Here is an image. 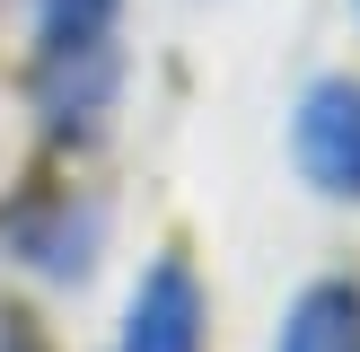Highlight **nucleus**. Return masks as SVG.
Instances as JSON below:
<instances>
[{"label": "nucleus", "instance_id": "39448f33", "mask_svg": "<svg viewBox=\"0 0 360 352\" xmlns=\"http://www.w3.org/2000/svg\"><path fill=\"white\" fill-rule=\"evenodd\" d=\"M0 352H44L35 317H27V308H9V299H0Z\"/></svg>", "mask_w": 360, "mask_h": 352}, {"label": "nucleus", "instance_id": "7ed1b4c3", "mask_svg": "<svg viewBox=\"0 0 360 352\" xmlns=\"http://www.w3.org/2000/svg\"><path fill=\"white\" fill-rule=\"evenodd\" d=\"M202 334H211V299H202V282H193V264L158 256L150 273H141L132 308H123L115 352H202Z\"/></svg>", "mask_w": 360, "mask_h": 352}, {"label": "nucleus", "instance_id": "f03ea898", "mask_svg": "<svg viewBox=\"0 0 360 352\" xmlns=\"http://www.w3.org/2000/svg\"><path fill=\"white\" fill-rule=\"evenodd\" d=\"M290 158H299V176H308L316 194L360 203V80L352 70L308 80V97H299V115H290Z\"/></svg>", "mask_w": 360, "mask_h": 352}, {"label": "nucleus", "instance_id": "f257e3e1", "mask_svg": "<svg viewBox=\"0 0 360 352\" xmlns=\"http://www.w3.org/2000/svg\"><path fill=\"white\" fill-rule=\"evenodd\" d=\"M27 97L53 150H88L123 97V0H35Z\"/></svg>", "mask_w": 360, "mask_h": 352}, {"label": "nucleus", "instance_id": "20e7f679", "mask_svg": "<svg viewBox=\"0 0 360 352\" xmlns=\"http://www.w3.org/2000/svg\"><path fill=\"white\" fill-rule=\"evenodd\" d=\"M273 352H360V282L352 273H316L308 291L281 308Z\"/></svg>", "mask_w": 360, "mask_h": 352}, {"label": "nucleus", "instance_id": "423d86ee", "mask_svg": "<svg viewBox=\"0 0 360 352\" xmlns=\"http://www.w3.org/2000/svg\"><path fill=\"white\" fill-rule=\"evenodd\" d=\"M352 18H360V0H352Z\"/></svg>", "mask_w": 360, "mask_h": 352}]
</instances>
